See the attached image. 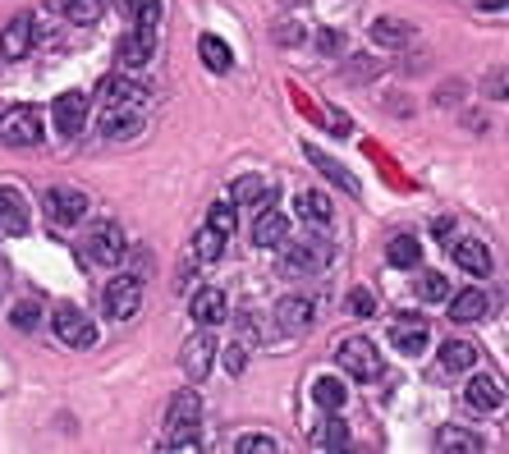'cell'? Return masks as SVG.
<instances>
[{
    "label": "cell",
    "mask_w": 509,
    "mask_h": 454,
    "mask_svg": "<svg viewBox=\"0 0 509 454\" xmlns=\"http://www.w3.org/2000/svg\"><path fill=\"white\" fill-rule=\"evenodd\" d=\"M275 322H280V331H289V335H303V331L312 326V303H308V298H280Z\"/></svg>",
    "instance_id": "obj_17"
},
{
    "label": "cell",
    "mask_w": 509,
    "mask_h": 454,
    "mask_svg": "<svg viewBox=\"0 0 509 454\" xmlns=\"http://www.w3.org/2000/svg\"><path fill=\"white\" fill-rule=\"evenodd\" d=\"M427 335H431V331H427V317L413 313V317H399V322H395L390 344H395L399 353H422V349H427Z\"/></svg>",
    "instance_id": "obj_14"
},
{
    "label": "cell",
    "mask_w": 509,
    "mask_h": 454,
    "mask_svg": "<svg viewBox=\"0 0 509 454\" xmlns=\"http://www.w3.org/2000/svg\"><path fill=\"white\" fill-rule=\"evenodd\" d=\"M294 202H299V216H303V220H312V225H331V220H335L331 198H326V193H317V188H303Z\"/></svg>",
    "instance_id": "obj_21"
},
{
    "label": "cell",
    "mask_w": 509,
    "mask_h": 454,
    "mask_svg": "<svg viewBox=\"0 0 509 454\" xmlns=\"http://www.w3.org/2000/svg\"><path fill=\"white\" fill-rule=\"evenodd\" d=\"M0 142L10 147H37L42 142V115L33 106H14L0 115Z\"/></svg>",
    "instance_id": "obj_4"
},
{
    "label": "cell",
    "mask_w": 509,
    "mask_h": 454,
    "mask_svg": "<svg viewBox=\"0 0 509 454\" xmlns=\"http://www.w3.org/2000/svg\"><path fill=\"white\" fill-rule=\"evenodd\" d=\"M197 418H202V400H197V391H179V395L170 400V413H166V427H170L166 445H170V449H197V445H202V436H197Z\"/></svg>",
    "instance_id": "obj_1"
},
{
    "label": "cell",
    "mask_w": 509,
    "mask_h": 454,
    "mask_svg": "<svg viewBox=\"0 0 509 454\" xmlns=\"http://www.w3.org/2000/svg\"><path fill=\"white\" fill-rule=\"evenodd\" d=\"M211 353H216L211 335H193V340L184 344V353H179V367H184V376H188V382H202V376H206V367H211Z\"/></svg>",
    "instance_id": "obj_15"
},
{
    "label": "cell",
    "mask_w": 509,
    "mask_h": 454,
    "mask_svg": "<svg viewBox=\"0 0 509 454\" xmlns=\"http://www.w3.org/2000/svg\"><path fill=\"white\" fill-rule=\"evenodd\" d=\"M284 235H289V225H284V216L271 207V211H262L257 216V225H253V239L262 244V248H280L284 244Z\"/></svg>",
    "instance_id": "obj_20"
},
{
    "label": "cell",
    "mask_w": 509,
    "mask_h": 454,
    "mask_svg": "<svg viewBox=\"0 0 509 454\" xmlns=\"http://www.w3.org/2000/svg\"><path fill=\"white\" fill-rule=\"evenodd\" d=\"M486 308H491V303H486L482 289H464V294L450 298V317H455V322H477Z\"/></svg>",
    "instance_id": "obj_23"
},
{
    "label": "cell",
    "mask_w": 509,
    "mask_h": 454,
    "mask_svg": "<svg viewBox=\"0 0 509 454\" xmlns=\"http://www.w3.org/2000/svg\"><path fill=\"white\" fill-rule=\"evenodd\" d=\"M0 285H5V271H0Z\"/></svg>",
    "instance_id": "obj_44"
},
{
    "label": "cell",
    "mask_w": 509,
    "mask_h": 454,
    "mask_svg": "<svg viewBox=\"0 0 509 454\" xmlns=\"http://www.w3.org/2000/svg\"><path fill=\"white\" fill-rule=\"evenodd\" d=\"M450 253H455V266H464L468 275H491L486 244H477V239H450Z\"/></svg>",
    "instance_id": "obj_16"
},
{
    "label": "cell",
    "mask_w": 509,
    "mask_h": 454,
    "mask_svg": "<svg viewBox=\"0 0 509 454\" xmlns=\"http://www.w3.org/2000/svg\"><path fill=\"white\" fill-rule=\"evenodd\" d=\"M51 5H69V0H51Z\"/></svg>",
    "instance_id": "obj_43"
},
{
    "label": "cell",
    "mask_w": 509,
    "mask_h": 454,
    "mask_svg": "<svg viewBox=\"0 0 509 454\" xmlns=\"http://www.w3.org/2000/svg\"><path fill=\"white\" fill-rule=\"evenodd\" d=\"M51 326H55V335L69 344V349H92L97 344V326L88 322V313H79V308H55V317H51Z\"/></svg>",
    "instance_id": "obj_5"
},
{
    "label": "cell",
    "mask_w": 509,
    "mask_h": 454,
    "mask_svg": "<svg viewBox=\"0 0 509 454\" xmlns=\"http://www.w3.org/2000/svg\"><path fill=\"white\" fill-rule=\"evenodd\" d=\"M188 308H193V322H197V326H221V322L230 317V303H226L221 289H197Z\"/></svg>",
    "instance_id": "obj_11"
},
{
    "label": "cell",
    "mask_w": 509,
    "mask_h": 454,
    "mask_svg": "<svg viewBox=\"0 0 509 454\" xmlns=\"http://www.w3.org/2000/svg\"><path fill=\"white\" fill-rule=\"evenodd\" d=\"M226 367H230V376L244 372V344H230V349H226Z\"/></svg>",
    "instance_id": "obj_41"
},
{
    "label": "cell",
    "mask_w": 509,
    "mask_h": 454,
    "mask_svg": "<svg viewBox=\"0 0 509 454\" xmlns=\"http://www.w3.org/2000/svg\"><path fill=\"white\" fill-rule=\"evenodd\" d=\"M349 313H353V317H372V313H377L372 294H368V289H353V294H349Z\"/></svg>",
    "instance_id": "obj_39"
},
{
    "label": "cell",
    "mask_w": 509,
    "mask_h": 454,
    "mask_svg": "<svg viewBox=\"0 0 509 454\" xmlns=\"http://www.w3.org/2000/svg\"><path fill=\"white\" fill-rule=\"evenodd\" d=\"M51 120L60 133H79L88 124V92H60L51 106Z\"/></svg>",
    "instance_id": "obj_9"
},
{
    "label": "cell",
    "mask_w": 509,
    "mask_h": 454,
    "mask_svg": "<svg viewBox=\"0 0 509 454\" xmlns=\"http://www.w3.org/2000/svg\"><path fill=\"white\" fill-rule=\"evenodd\" d=\"M206 225H211L216 235L235 239V225H239V211H235V202H211V211H206Z\"/></svg>",
    "instance_id": "obj_29"
},
{
    "label": "cell",
    "mask_w": 509,
    "mask_h": 454,
    "mask_svg": "<svg viewBox=\"0 0 509 454\" xmlns=\"http://www.w3.org/2000/svg\"><path fill=\"white\" fill-rule=\"evenodd\" d=\"M101 92H106V101H110V106H138L148 88L133 83V79H120V73H110V79L101 83Z\"/></svg>",
    "instance_id": "obj_24"
},
{
    "label": "cell",
    "mask_w": 509,
    "mask_h": 454,
    "mask_svg": "<svg viewBox=\"0 0 509 454\" xmlns=\"http://www.w3.org/2000/svg\"><path fill=\"white\" fill-rule=\"evenodd\" d=\"M335 362L349 372V376H358V382H372V376H381V358H377V349L368 344V340H340L335 344Z\"/></svg>",
    "instance_id": "obj_3"
},
{
    "label": "cell",
    "mask_w": 509,
    "mask_h": 454,
    "mask_svg": "<svg viewBox=\"0 0 509 454\" xmlns=\"http://www.w3.org/2000/svg\"><path fill=\"white\" fill-rule=\"evenodd\" d=\"M436 449H464V454H482V436L464 431V427H441L436 431Z\"/></svg>",
    "instance_id": "obj_25"
},
{
    "label": "cell",
    "mask_w": 509,
    "mask_h": 454,
    "mask_svg": "<svg viewBox=\"0 0 509 454\" xmlns=\"http://www.w3.org/2000/svg\"><path fill=\"white\" fill-rule=\"evenodd\" d=\"M482 5H486V10H500V5H504V0H482Z\"/></svg>",
    "instance_id": "obj_42"
},
{
    "label": "cell",
    "mask_w": 509,
    "mask_h": 454,
    "mask_svg": "<svg viewBox=\"0 0 509 454\" xmlns=\"http://www.w3.org/2000/svg\"><path fill=\"white\" fill-rule=\"evenodd\" d=\"M28 230V202L19 188H0V235H24Z\"/></svg>",
    "instance_id": "obj_12"
},
{
    "label": "cell",
    "mask_w": 509,
    "mask_h": 454,
    "mask_svg": "<svg viewBox=\"0 0 509 454\" xmlns=\"http://www.w3.org/2000/svg\"><path fill=\"white\" fill-rule=\"evenodd\" d=\"M69 24H79V28H88V24H97L101 19V10H106V0H69Z\"/></svg>",
    "instance_id": "obj_33"
},
{
    "label": "cell",
    "mask_w": 509,
    "mask_h": 454,
    "mask_svg": "<svg viewBox=\"0 0 509 454\" xmlns=\"http://www.w3.org/2000/svg\"><path fill=\"white\" fill-rule=\"evenodd\" d=\"M235 449H239V454H275L280 440H275V436H262V431H248V436L235 440Z\"/></svg>",
    "instance_id": "obj_35"
},
{
    "label": "cell",
    "mask_w": 509,
    "mask_h": 454,
    "mask_svg": "<svg viewBox=\"0 0 509 454\" xmlns=\"http://www.w3.org/2000/svg\"><path fill=\"white\" fill-rule=\"evenodd\" d=\"M124 248H129V239H124V230H120V225L115 220H101V225H92V230H88V257L92 262H120L124 257Z\"/></svg>",
    "instance_id": "obj_7"
},
{
    "label": "cell",
    "mask_w": 509,
    "mask_h": 454,
    "mask_svg": "<svg viewBox=\"0 0 509 454\" xmlns=\"http://www.w3.org/2000/svg\"><path fill=\"white\" fill-rule=\"evenodd\" d=\"M157 55V28H129L124 37H120V60L129 64V69H138V64H148Z\"/></svg>",
    "instance_id": "obj_10"
},
{
    "label": "cell",
    "mask_w": 509,
    "mask_h": 454,
    "mask_svg": "<svg viewBox=\"0 0 509 454\" xmlns=\"http://www.w3.org/2000/svg\"><path fill=\"white\" fill-rule=\"evenodd\" d=\"M386 262H390V266H399V271H408V266H418V262H422V244H418L413 235H395V239L386 244Z\"/></svg>",
    "instance_id": "obj_22"
},
{
    "label": "cell",
    "mask_w": 509,
    "mask_h": 454,
    "mask_svg": "<svg viewBox=\"0 0 509 454\" xmlns=\"http://www.w3.org/2000/svg\"><path fill=\"white\" fill-rule=\"evenodd\" d=\"M221 248H226V235H216L211 225H206V230L197 235V257L202 262H216V257H221Z\"/></svg>",
    "instance_id": "obj_37"
},
{
    "label": "cell",
    "mask_w": 509,
    "mask_h": 454,
    "mask_svg": "<svg viewBox=\"0 0 509 454\" xmlns=\"http://www.w3.org/2000/svg\"><path fill=\"white\" fill-rule=\"evenodd\" d=\"M138 308H142V280H138V275H115V280L106 285V313H110L115 322H129Z\"/></svg>",
    "instance_id": "obj_6"
},
{
    "label": "cell",
    "mask_w": 509,
    "mask_h": 454,
    "mask_svg": "<svg viewBox=\"0 0 509 454\" xmlns=\"http://www.w3.org/2000/svg\"><path fill=\"white\" fill-rule=\"evenodd\" d=\"M280 248H284V257H280L284 275H317L331 262V244H322V239H294V244L284 239Z\"/></svg>",
    "instance_id": "obj_2"
},
{
    "label": "cell",
    "mask_w": 509,
    "mask_h": 454,
    "mask_svg": "<svg viewBox=\"0 0 509 454\" xmlns=\"http://www.w3.org/2000/svg\"><path fill=\"white\" fill-rule=\"evenodd\" d=\"M418 298H422V303H441V298H450V280L436 275V271H427V275L418 280Z\"/></svg>",
    "instance_id": "obj_34"
},
{
    "label": "cell",
    "mask_w": 509,
    "mask_h": 454,
    "mask_svg": "<svg viewBox=\"0 0 509 454\" xmlns=\"http://www.w3.org/2000/svg\"><path fill=\"white\" fill-rule=\"evenodd\" d=\"M33 37H37L33 14H14V24H10L5 33H0V55H10V60L28 55V51H33Z\"/></svg>",
    "instance_id": "obj_13"
},
{
    "label": "cell",
    "mask_w": 509,
    "mask_h": 454,
    "mask_svg": "<svg viewBox=\"0 0 509 454\" xmlns=\"http://www.w3.org/2000/svg\"><path fill=\"white\" fill-rule=\"evenodd\" d=\"M317 445L344 449V445H349V427H344V422H322V427H317Z\"/></svg>",
    "instance_id": "obj_36"
},
{
    "label": "cell",
    "mask_w": 509,
    "mask_h": 454,
    "mask_svg": "<svg viewBox=\"0 0 509 454\" xmlns=\"http://www.w3.org/2000/svg\"><path fill=\"white\" fill-rule=\"evenodd\" d=\"M138 129H142V115L133 111V106H115L106 120H101V133L110 138V142H124V138H138Z\"/></svg>",
    "instance_id": "obj_19"
},
{
    "label": "cell",
    "mask_w": 509,
    "mask_h": 454,
    "mask_svg": "<svg viewBox=\"0 0 509 454\" xmlns=\"http://www.w3.org/2000/svg\"><path fill=\"white\" fill-rule=\"evenodd\" d=\"M308 157H312V161H317V166H322V170H326L331 179H344V170H340V166H335L331 157H322V151H308ZM344 184H349V179H344Z\"/></svg>",
    "instance_id": "obj_40"
},
{
    "label": "cell",
    "mask_w": 509,
    "mask_h": 454,
    "mask_svg": "<svg viewBox=\"0 0 509 454\" xmlns=\"http://www.w3.org/2000/svg\"><path fill=\"white\" fill-rule=\"evenodd\" d=\"M202 60H206V69H216V73H226L230 64H235V55H230V46L221 42V37H202Z\"/></svg>",
    "instance_id": "obj_30"
},
{
    "label": "cell",
    "mask_w": 509,
    "mask_h": 454,
    "mask_svg": "<svg viewBox=\"0 0 509 454\" xmlns=\"http://www.w3.org/2000/svg\"><path fill=\"white\" fill-rule=\"evenodd\" d=\"M413 33H408V24H399V19H377L372 24V42H381V46H404Z\"/></svg>",
    "instance_id": "obj_31"
},
{
    "label": "cell",
    "mask_w": 509,
    "mask_h": 454,
    "mask_svg": "<svg viewBox=\"0 0 509 454\" xmlns=\"http://www.w3.org/2000/svg\"><path fill=\"white\" fill-rule=\"evenodd\" d=\"M46 216L51 225H74L88 216V193L79 188H46Z\"/></svg>",
    "instance_id": "obj_8"
},
{
    "label": "cell",
    "mask_w": 509,
    "mask_h": 454,
    "mask_svg": "<svg viewBox=\"0 0 509 454\" xmlns=\"http://www.w3.org/2000/svg\"><path fill=\"white\" fill-rule=\"evenodd\" d=\"M10 322H14L19 331H33V326L42 322V308H37V303H33V298H24V303H14V313H10Z\"/></svg>",
    "instance_id": "obj_38"
},
{
    "label": "cell",
    "mask_w": 509,
    "mask_h": 454,
    "mask_svg": "<svg viewBox=\"0 0 509 454\" xmlns=\"http://www.w3.org/2000/svg\"><path fill=\"white\" fill-rule=\"evenodd\" d=\"M468 404L473 409H482V413H495L500 404H504V391H500V382H495V376H473V382H468Z\"/></svg>",
    "instance_id": "obj_18"
},
{
    "label": "cell",
    "mask_w": 509,
    "mask_h": 454,
    "mask_svg": "<svg viewBox=\"0 0 509 454\" xmlns=\"http://www.w3.org/2000/svg\"><path fill=\"white\" fill-rule=\"evenodd\" d=\"M477 362V349L468 344V340H446L441 344V367H450V372H468Z\"/></svg>",
    "instance_id": "obj_27"
},
{
    "label": "cell",
    "mask_w": 509,
    "mask_h": 454,
    "mask_svg": "<svg viewBox=\"0 0 509 454\" xmlns=\"http://www.w3.org/2000/svg\"><path fill=\"white\" fill-rule=\"evenodd\" d=\"M312 400H317L326 413L344 409V382H335V376H322V382H312Z\"/></svg>",
    "instance_id": "obj_28"
},
{
    "label": "cell",
    "mask_w": 509,
    "mask_h": 454,
    "mask_svg": "<svg viewBox=\"0 0 509 454\" xmlns=\"http://www.w3.org/2000/svg\"><path fill=\"white\" fill-rule=\"evenodd\" d=\"M235 202H275V193L257 175H244V179H235Z\"/></svg>",
    "instance_id": "obj_32"
},
{
    "label": "cell",
    "mask_w": 509,
    "mask_h": 454,
    "mask_svg": "<svg viewBox=\"0 0 509 454\" xmlns=\"http://www.w3.org/2000/svg\"><path fill=\"white\" fill-rule=\"evenodd\" d=\"M124 19H133L138 28H157L161 24V0H120Z\"/></svg>",
    "instance_id": "obj_26"
}]
</instances>
